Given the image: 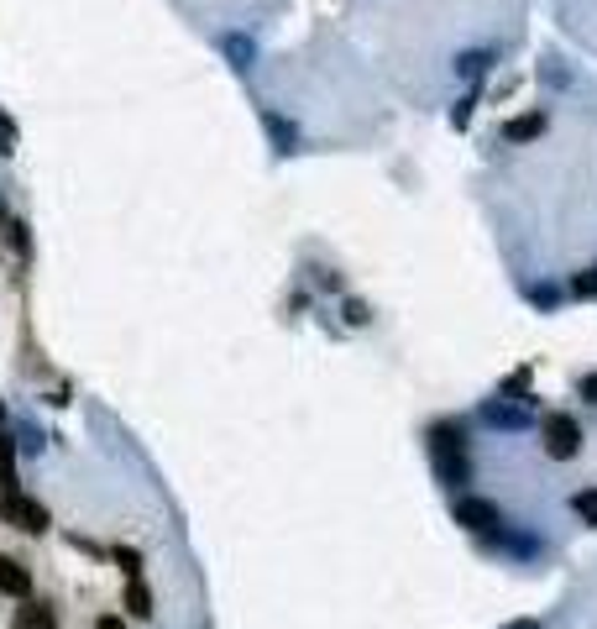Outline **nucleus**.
Returning <instances> with one entry per match:
<instances>
[{"instance_id": "f257e3e1", "label": "nucleus", "mask_w": 597, "mask_h": 629, "mask_svg": "<svg viewBox=\"0 0 597 629\" xmlns=\"http://www.w3.org/2000/svg\"><path fill=\"white\" fill-rule=\"evenodd\" d=\"M539 436H545V457H555V461H571L582 452V425L571 414H545Z\"/></svg>"}, {"instance_id": "f03ea898", "label": "nucleus", "mask_w": 597, "mask_h": 629, "mask_svg": "<svg viewBox=\"0 0 597 629\" xmlns=\"http://www.w3.org/2000/svg\"><path fill=\"white\" fill-rule=\"evenodd\" d=\"M535 420V404L530 399H487L482 404V425L492 430H524Z\"/></svg>"}, {"instance_id": "7ed1b4c3", "label": "nucleus", "mask_w": 597, "mask_h": 629, "mask_svg": "<svg viewBox=\"0 0 597 629\" xmlns=\"http://www.w3.org/2000/svg\"><path fill=\"white\" fill-rule=\"evenodd\" d=\"M451 519H456L461 530H477V535H498V509H492L487 499H456V504H451Z\"/></svg>"}, {"instance_id": "20e7f679", "label": "nucleus", "mask_w": 597, "mask_h": 629, "mask_svg": "<svg viewBox=\"0 0 597 629\" xmlns=\"http://www.w3.org/2000/svg\"><path fill=\"white\" fill-rule=\"evenodd\" d=\"M0 593L5 598H27L32 593V577H27V567L16 556H0Z\"/></svg>"}, {"instance_id": "39448f33", "label": "nucleus", "mask_w": 597, "mask_h": 629, "mask_svg": "<svg viewBox=\"0 0 597 629\" xmlns=\"http://www.w3.org/2000/svg\"><path fill=\"white\" fill-rule=\"evenodd\" d=\"M262 126H267V137L278 142V153H298V131H294V121H289V115L262 111Z\"/></svg>"}, {"instance_id": "423d86ee", "label": "nucleus", "mask_w": 597, "mask_h": 629, "mask_svg": "<svg viewBox=\"0 0 597 629\" xmlns=\"http://www.w3.org/2000/svg\"><path fill=\"white\" fill-rule=\"evenodd\" d=\"M492 63H498V48H467V53L456 58V74L461 79H482Z\"/></svg>"}, {"instance_id": "0eeeda50", "label": "nucleus", "mask_w": 597, "mask_h": 629, "mask_svg": "<svg viewBox=\"0 0 597 629\" xmlns=\"http://www.w3.org/2000/svg\"><path fill=\"white\" fill-rule=\"evenodd\" d=\"M16 629H58V614H53V603H27V609L16 614Z\"/></svg>"}, {"instance_id": "6e6552de", "label": "nucleus", "mask_w": 597, "mask_h": 629, "mask_svg": "<svg viewBox=\"0 0 597 629\" xmlns=\"http://www.w3.org/2000/svg\"><path fill=\"white\" fill-rule=\"evenodd\" d=\"M48 524H53V519H48V509H43L37 499H27V493H21V519H16V530H27V535H43Z\"/></svg>"}, {"instance_id": "1a4fd4ad", "label": "nucleus", "mask_w": 597, "mask_h": 629, "mask_svg": "<svg viewBox=\"0 0 597 629\" xmlns=\"http://www.w3.org/2000/svg\"><path fill=\"white\" fill-rule=\"evenodd\" d=\"M539 131H545V115H519V121H508V126H503V137H508V142H530V137H539Z\"/></svg>"}, {"instance_id": "9d476101", "label": "nucleus", "mask_w": 597, "mask_h": 629, "mask_svg": "<svg viewBox=\"0 0 597 629\" xmlns=\"http://www.w3.org/2000/svg\"><path fill=\"white\" fill-rule=\"evenodd\" d=\"M0 488H5V493L16 488V441H11L5 430H0Z\"/></svg>"}, {"instance_id": "9b49d317", "label": "nucleus", "mask_w": 597, "mask_h": 629, "mask_svg": "<svg viewBox=\"0 0 597 629\" xmlns=\"http://www.w3.org/2000/svg\"><path fill=\"white\" fill-rule=\"evenodd\" d=\"M126 614H136V619H152V593H147L142 582H126Z\"/></svg>"}, {"instance_id": "f8f14e48", "label": "nucleus", "mask_w": 597, "mask_h": 629, "mask_svg": "<svg viewBox=\"0 0 597 629\" xmlns=\"http://www.w3.org/2000/svg\"><path fill=\"white\" fill-rule=\"evenodd\" d=\"M221 48H226V58L236 63V68H252V37H241V32H231V37H221Z\"/></svg>"}, {"instance_id": "ddd939ff", "label": "nucleus", "mask_w": 597, "mask_h": 629, "mask_svg": "<svg viewBox=\"0 0 597 629\" xmlns=\"http://www.w3.org/2000/svg\"><path fill=\"white\" fill-rule=\"evenodd\" d=\"M571 509H577V515L587 519V524H597V488H582V493L571 499Z\"/></svg>"}, {"instance_id": "4468645a", "label": "nucleus", "mask_w": 597, "mask_h": 629, "mask_svg": "<svg viewBox=\"0 0 597 629\" xmlns=\"http://www.w3.org/2000/svg\"><path fill=\"white\" fill-rule=\"evenodd\" d=\"M111 556H116V562H120V572L131 577V582H136V577H142V556H136V551H131V546H116V551H111Z\"/></svg>"}, {"instance_id": "2eb2a0df", "label": "nucleus", "mask_w": 597, "mask_h": 629, "mask_svg": "<svg viewBox=\"0 0 597 629\" xmlns=\"http://www.w3.org/2000/svg\"><path fill=\"white\" fill-rule=\"evenodd\" d=\"M341 320H346V326H367L372 315H367V304H361V299H346V304H341Z\"/></svg>"}, {"instance_id": "dca6fc26", "label": "nucleus", "mask_w": 597, "mask_h": 629, "mask_svg": "<svg viewBox=\"0 0 597 629\" xmlns=\"http://www.w3.org/2000/svg\"><path fill=\"white\" fill-rule=\"evenodd\" d=\"M571 294H577V299H593L597 294V268H587L582 279H571Z\"/></svg>"}, {"instance_id": "f3484780", "label": "nucleus", "mask_w": 597, "mask_h": 629, "mask_svg": "<svg viewBox=\"0 0 597 629\" xmlns=\"http://www.w3.org/2000/svg\"><path fill=\"white\" fill-rule=\"evenodd\" d=\"M0 153H16V121L0 111Z\"/></svg>"}, {"instance_id": "a211bd4d", "label": "nucleus", "mask_w": 597, "mask_h": 629, "mask_svg": "<svg viewBox=\"0 0 597 629\" xmlns=\"http://www.w3.org/2000/svg\"><path fill=\"white\" fill-rule=\"evenodd\" d=\"M503 394H530V367H519V373L503 383Z\"/></svg>"}, {"instance_id": "6ab92c4d", "label": "nucleus", "mask_w": 597, "mask_h": 629, "mask_svg": "<svg viewBox=\"0 0 597 629\" xmlns=\"http://www.w3.org/2000/svg\"><path fill=\"white\" fill-rule=\"evenodd\" d=\"M472 106H477V95H467V100L451 111V121H456V126H467V121H472Z\"/></svg>"}, {"instance_id": "aec40b11", "label": "nucleus", "mask_w": 597, "mask_h": 629, "mask_svg": "<svg viewBox=\"0 0 597 629\" xmlns=\"http://www.w3.org/2000/svg\"><path fill=\"white\" fill-rule=\"evenodd\" d=\"M11 247L27 257V226H21V221H11Z\"/></svg>"}, {"instance_id": "412c9836", "label": "nucleus", "mask_w": 597, "mask_h": 629, "mask_svg": "<svg viewBox=\"0 0 597 629\" xmlns=\"http://www.w3.org/2000/svg\"><path fill=\"white\" fill-rule=\"evenodd\" d=\"M582 399L597 404V373H593V378H582Z\"/></svg>"}, {"instance_id": "4be33fe9", "label": "nucleus", "mask_w": 597, "mask_h": 629, "mask_svg": "<svg viewBox=\"0 0 597 629\" xmlns=\"http://www.w3.org/2000/svg\"><path fill=\"white\" fill-rule=\"evenodd\" d=\"M95 629H126V625H120L116 614H100V619H95Z\"/></svg>"}, {"instance_id": "5701e85b", "label": "nucleus", "mask_w": 597, "mask_h": 629, "mask_svg": "<svg viewBox=\"0 0 597 629\" xmlns=\"http://www.w3.org/2000/svg\"><path fill=\"white\" fill-rule=\"evenodd\" d=\"M503 629H539L535 619H514V625H503Z\"/></svg>"}, {"instance_id": "b1692460", "label": "nucleus", "mask_w": 597, "mask_h": 629, "mask_svg": "<svg viewBox=\"0 0 597 629\" xmlns=\"http://www.w3.org/2000/svg\"><path fill=\"white\" fill-rule=\"evenodd\" d=\"M0 420H5V409H0Z\"/></svg>"}]
</instances>
